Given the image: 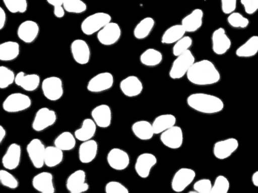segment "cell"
Masks as SVG:
<instances>
[{"mask_svg":"<svg viewBox=\"0 0 258 193\" xmlns=\"http://www.w3.org/2000/svg\"><path fill=\"white\" fill-rule=\"evenodd\" d=\"M132 131L135 137L141 141H149L155 135L152 123L147 120H138L134 123Z\"/></svg>","mask_w":258,"mask_h":193,"instance_id":"4316f807","label":"cell"},{"mask_svg":"<svg viewBox=\"0 0 258 193\" xmlns=\"http://www.w3.org/2000/svg\"><path fill=\"white\" fill-rule=\"evenodd\" d=\"M34 189L41 193H54L53 175L49 172H42L36 175L32 179Z\"/></svg>","mask_w":258,"mask_h":193,"instance_id":"cb8c5ba5","label":"cell"},{"mask_svg":"<svg viewBox=\"0 0 258 193\" xmlns=\"http://www.w3.org/2000/svg\"><path fill=\"white\" fill-rule=\"evenodd\" d=\"M239 142L236 138H229L217 141L213 146V155L217 159L226 160L237 151Z\"/></svg>","mask_w":258,"mask_h":193,"instance_id":"5bb4252c","label":"cell"},{"mask_svg":"<svg viewBox=\"0 0 258 193\" xmlns=\"http://www.w3.org/2000/svg\"><path fill=\"white\" fill-rule=\"evenodd\" d=\"M220 3L222 12L227 15L235 12L237 9V0H220Z\"/></svg>","mask_w":258,"mask_h":193,"instance_id":"c3c4849f","label":"cell"},{"mask_svg":"<svg viewBox=\"0 0 258 193\" xmlns=\"http://www.w3.org/2000/svg\"><path fill=\"white\" fill-rule=\"evenodd\" d=\"M15 79L14 71L4 66L0 67V89H7L15 83Z\"/></svg>","mask_w":258,"mask_h":193,"instance_id":"f35d334b","label":"cell"},{"mask_svg":"<svg viewBox=\"0 0 258 193\" xmlns=\"http://www.w3.org/2000/svg\"><path fill=\"white\" fill-rule=\"evenodd\" d=\"M230 189V182L224 175H218L212 185L211 193H228Z\"/></svg>","mask_w":258,"mask_h":193,"instance_id":"7bdbcfd3","label":"cell"},{"mask_svg":"<svg viewBox=\"0 0 258 193\" xmlns=\"http://www.w3.org/2000/svg\"><path fill=\"white\" fill-rule=\"evenodd\" d=\"M6 137V130L3 125H0V144L3 142Z\"/></svg>","mask_w":258,"mask_h":193,"instance_id":"f907efd6","label":"cell"},{"mask_svg":"<svg viewBox=\"0 0 258 193\" xmlns=\"http://www.w3.org/2000/svg\"><path fill=\"white\" fill-rule=\"evenodd\" d=\"M45 150L46 147L38 138L31 140L26 147L28 158L36 169H41L45 166Z\"/></svg>","mask_w":258,"mask_h":193,"instance_id":"9c48e42d","label":"cell"},{"mask_svg":"<svg viewBox=\"0 0 258 193\" xmlns=\"http://www.w3.org/2000/svg\"><path fill=\"white\" fill-rule=\"evenodd\" d=\"M64 153L56 146H49L45 150V165L49 168L56 167L63 161Z\"/></svg>","mask_w":258,"mask_h":193,"instance_id":"e575fe53","label":"cell"},{"mask_svg":"<svg viewBox=\"0 0 258 193\" xmlns=\"http://www.w3.org/2000/svg\"><path fill=\"white\" fill-rule=\"evenodd\" d=\"M32 105V100L25 94L12 93L5 99L3 108L8 113L22 112L29 109Z\"/></svg>","mask_w":258,"mask_h":193,"instance_id":"5b68a950","label":"cell"},{"mask_svg":"<svg viewBox=\"0 0 258 193\" xmlns=\"http://www.w3.org/2000/svg\"><path fill=\"white\" fill-rule=\"evenodd\" d=\"M44 97L50 101H58L64 95L63 82L59 77H48L42 82Z\"/></svg>","mask_w":258,"mask_h":193,"instance_id":"8992f818","label":"cell"},{"mask_svg":"<svg viewBox=\"0 0 258 193\" xmlns=\"http://www.w3.org/2000/svg\"><path fill=\"white\" fill-rule=\"evenodd\" d=\"M71 53L74 60L80 65H86L91 59V49L86 40L77 39L71 44Z\"/></svg>","mask_w":258,"mask_h":193,"instance_id":"e0dca14e","label":"cell"},{"mask_svg":"<svg viewBox=\"0 0 258 193\" xmlns=\"http://www.w3.org/2000/svg\"><path fill=\"white\" fill-rule=\"evenodd\" d=\"M196 178V172L190 168L179 169L174 173L171 182V189L175 192H182L193 183Z\"/></svg>","mask_w":258,"mask_h":193,"instance_id":"ba28073f","label":"cell"},{"mask_svg":"<svg viewBox=\"0 0 258 193\" xmlns=\"http://www.w3.org/2000/svg\"><path fill=\"white\" fill-rule=\"evenodd\" d=\"M107 162L114 170H125L130 164V156L128 152L122 149L113 148L107 155Z\"/></svg>","mask_w":258,"mask_h":193,"instance_id":"ac0fdd59","label":"cell"},{"mask_svg":"<svg viewBox=\"0 0 258 193\" xmlns=\"http://www.w3.org/2000/svg\"><path fill=\"white\" fill-rule=\"evenodd\" d=\"M21 158V146L17 143H13L8 147L6 153L3 155L2 164L5 169L9 171L14 170L20 166Z\"/></svg>","mask_w":258,"mask_h":193,"instance_id":"ffe728a7","label":"cell"},{"mask_svg":"<svg viewBox=\"0 0 258 193\" xmlns=\"http://www.w3.org/2000/svg\"><path fill=\"white\" fill-rule=\"evenodd\" d=\"M0 183L9 189H15L19 186V181L8 169L0 170Z\"/></svg>","mask_w":258,"mask_h":193,"instance_id":"b9f144b4","label":"cell"},{"mask_svg":"<svg viewBox=\"0 0 258 193\" xmlns=\"http://www.w3.org/2000/svg\"><path fill=\"white\" fill-rule=\"evenodd\" d=\"M177 123V118L171 114H163L157 116L154 120V132L155 135L161 134L168 128H171Z\"/></svg>","mask_w":258,"mask_h":193,"instance_id":"1f68e13d","label":"cell"},{"mask_svg":"<svg viewBox=\"0 0 258 193\" xmlns=\"http://www.w3.org/2000/svg\"><path fill=\"white\" fill-rule=\"evenodd\" d=\"M41 83L40 77L37 74H26L20 72L16 75L15 84L26 92H34Z\"/></svg>","mask_w":258,"mask_h":193,"instance_id":"d4e9b609","label":"cell"},{"mask_svg":"<svg viewBox=\"0 0 258 193\" xmlns=\"http://www.w3.org/2000/svg\"><path fill=\"white\" fill-rule=\"evenodd\" d=\"M39 26L37 22L26 20L20 23L17 28V36L25 43H32L37 40L39 34Z\"/></svg>","mask_w":258,"mask_h":193,"instance_id":"d6986e66","label":"cell"},{"mask_svg":"<svg viewBox=\"0 0 258 193\" xmlns=\"http://www.w3.org/2000/svg\"><path fill=\"white\" fill-rule=\"evenodd\" d=\"M98 150V143L95 140L82 142L79 147V160L82 164H90L97 158Z\"/></svg>","mask_w":258,"mask_h":193,"instance_id":"603a6c76","label":"cell"},{"mask_svg":"<svg viewBox=\"0 0 258 193\" xmlns=\"http://www.w3.org/2000/svg\"><path fill=\"white\" fill-rule=\"evenodd\" d=\"M47 3L53 7V14L55 17L62 19L64 17L66 11L63 8V0H46Z\"/></svg>","mask_w":258,"mask_h":193,"instance_id":"bcb514c9","label":"cell"},{"mask_svg":"<svg viewBox=\"0 0 258 193\" xmlns=\"http://www.w3.org/2000/svg\"><path fill=\"white\" fill-rule=\"evenodd\" d=\"M193 40L189 36H184L182 38L174 43L172 48L173 55L177 56L190 50L192 46Z\"/></svg>","mask_w":258,"mask_h":193,"instance_id":"60d3db41","label":"cell"},{"mask_svg":"<svg viewBox=\"0 0 258 193\" xmlns=\"http://www.w3.org/2000/svg\"><path fill=\"white\" fill-rule=\"evenodd\" d=\"M57 114L56 111L42 107L36 112L32 122V128L37 133H41L56 123Z\"/></svg>","mask_w":258,"mask_h":193,"instance_id":"52a82bcc","label":"cell"},{"mask_svg":"<svg viewBox=\"0 0 258 193\" xmlns=\"http://www.w3.org/2000/svg\"><path fill=\"white\" fill-rule=\"evenodd\" d=\"M63 8L69 14H80L87 11V4L83 0H63Z\"/></svg>","mask_w":258,"mask_h":193,"instance_id":"8d00e7d4","label":"cell"},{"mask_svg":"<svg viewBox=\"0 0 258 193\" xmlns=\"http://www.w3.org/2000/svg\"><path fill=\"white\" fill-rule=\"evenodd\" d=\"M204 14L202 9H196L182 18L181 25L185 28L186 33H194L202 27L204 23Z\"/></svg>","mask_w":258,"mask_h":193,"instance_id":"484cf974","label":"cell"},{"mask_svg":"<svg viewBox=\"0 0 258 193\" xmlns=\"http://www.w3.org/2000/svg\"><path fill=\"white\" fill-rule=\"evenodd\" d=\"M163 54L159 50L150 48L143 51L140 56V61L145 67H156L163 62Z\"/></svg>","mask_w":258,"mask_h":193,"instance_id":"836d02e7","label":"cell"},{"mask_svg":"<svg viewBox=\"0 0 258 193\" xmlns=\"http://www.w3.org/2000/svg\"><path fill=\"white\" fill-rule=\"evenodd\" d=\"M232 47V40L224 28L215 29L212 34V49L216 55L226 54Z\"/></svg>","mask_w":258,"mask_h":193,"instance_id":"7c38bea8","label":"cell"},{"mask_svg":"<svg viewBox=\"0 0 258 193\" xmlns=\"http://www.w3.org/2000/svg\"><path fill=\"white\" fill-rule=\"evenodd\" d=\"M119 89L125 96L135 97L139 96L142 93L143 84L138 77L131 75L120 81Z\"/></svg>","mask_w":258,"mask_h":193,"instance_id":"44dd1931","label":"cell"},{"mask_svg":"<svg viewBox=\"0 0 258 193\" xmlns=\"http://www.w3.org/2000/svg\"><path fill=\"white\" fill-rule=\"evenodd\" d=\"M258 53V36L250 37L244 43L236 50V56L240 58H249L255 56Z\"/></svg>","mask_w":258,"mask_h":193,"instance_id":"4dcf8cb0","label":"cell"},{"mask_svg":"<svg viewBox=\"0 0 258 193\" xmlns=\"http://www.w3.org/2000/svg\"><path fill=\"white\" fill-rule=\"evenodd\" d=\"M162 144L171 150H178L183 144V131L181 127L175 125L160 134Z\"/></svg>","mask_w":258,"mask_h":193,"instance_id":"4fadbf2b","label":"cell"},{"mask_svg":"<svg viewBox=\"0 0 258 193\" xmlns=\"http://www.w3.org/2000/svg\"><path fill=\"white\" fill-rule=\"evenodd\" d=\"M212 180L209 178L197 180L193 184L194 190L198 193H211L212 188Z\"/></svg>","mask_w":258,"mask_h":193,"instance_id":"ee69618b","label":"cell"},{"mask_svg":"<svg viewBox=\"0 0 258 193\" xmlns=\"http://www.w3.org/2000/svg\"><path fill=\"white\" fill-rule=\"evenodd\" d=\"M20 54V45L17 42L6 41L0 45V60L10 62L17 59Z\"/></svg>","mask_w":258,"mask_h":193,"instance_id":"f1b7e54d","label":"cell"},{"mask_svg":"<svg viewBox=\"0 0 258 193\" xmlns=\"http://www.w3.org/2000/svg\"><path fill=\"white\" fill-rule=\"evenodd\" d=\"M111 16L105 12H96L88 16L81 23V31L87 36L97 34L102 28L111 23Z\"/></svg>","mask_w":258,"mask_h":193,"instance_id":"277c9868","label":"cell"},{"mask_svg":"<svg viewBox=\"0 0 258 193\" xmlns=\"http://www.w3.org/2000/svg\"><path fill=\"white\" fill-rule=\"evenodd\" d=\"M186 103L193 110L205 114H218L225 106L220 97L207 93L191 94L187 97Z\"/></svg>","mask_w":258,"mask_h":193,"instance_id":"7a4b0ae2","label":"cell"},{"mask_svg":"<svg viewBox=\"0 0 258 193\" xmlns=\"http://www.w3.org/2000/svg\"><path fill=\"white\" fill-rule=\"evenodd\" d=\"M54 146L62 151H71L76 147L77 138L70 132H63L54 140Z\"/></svg>","mask_w":258,"mask_h":193,"instance_id":"d590c367","label":"cell"},{"mask_svg":"<svg viewBox=\"0 0 258 193\" xmlns=\"http://www.w3.org/2000/svg\"><path fill=\"white\" fill-rule=\"evenodd\" d=\"M114 79L112 74L105 72L97 74L89 81L87 89L92 93H100L109 90L114 86Z\"/></svg>","mask_w":258,"mask_h":193,"instance_id":"8fae6325","label":"cell"},{"mask_svg":"<svg viewBox=\"0 0 258 193\" xmlns=\"http://www.w3.org/2000/svg\"><path fill=\"white\" fill-rule=\"evenodd\" d=\"M7 21V16L3 8H0V30H3Z\"/></svg>","mask_w":258,"mask_h":193,"instance_id":"681fc988","label":"cell"},{"mask_svg":"<svg viewBox=\"0 0 258 193\" xmlns=\"http://www.w3.org/2000/svg\"><path fill=\"white\" fill-rule=\"evenodd\" d=\"M157 164V158L154 154L145 152L137 158L135 169L138 176L146 179L150 175L151 171Z\"/></svg>","mask_w":258,"mask_h":193,"instance_id":"9a60e30c","label":"cell"},{"mask_svg":"<svg viewBox=\"0 0 258 193\" xmlns=\"http://www.w3.org/2000/svg\"><path fill=\"white\" fill-rule=\"evenodd\" d=\"M7 10L12 14H24L28 11V0H3Z\"/></svg>","mask_w":258,"mask_h":193,"instance_id":"74e56055","label":"cell"},{"mask_svg":"<svg viewBox=\"0 0 258 193\" xmlns=\"http://www.w3.org/2000/svg\"><path fill=\"white\" fill-rule=\"evenodd\" d=\"M227 22L231 27L244 29L249 25V20L239 12H233L229 14Z\"/></svg>","mask_w":258,"mask_h":193,"instance_id":"ab89813d","label":"cell"},{"mask_svg":"<svg viewBox=\"0 0 258 193\" xmlns=\"http://www.w3.org/2000/svg\"><path fill=\"white\" fill-rule=\"evenodd\" d=\"M251 182L254 186L258 187V170L253 173L252 176H251Z\"/></svg>","mask_w":258,"mask_h":193,"instance_id":"816d5d0a","label":"cell"},{"mask_svg":"<svg viewBox=\"0 0 258 193\" xmlns=\"http://www.w3.org/2000/svg\"><path fill=\"white\" fill-rule=\"evenodd\" d=\"M187 79L195 86H206L219 83L221 75L216 66L209 59H202L193 64L186 75Z\"/></svg>","mask_w":258,"mask_h":193,"instance_id":"6da1fadb","label":"cell"},{"mask_svg":"<svg viewBox=\"0 0 258 193\" xmlns=\"http://www.w3.org/2000/svg\"><path fill=\"white\" fill-rule=\"evenodd\" d=\"M97 127L92 118L84 119L82 122L81 127L75 130V137L81 142L93 139L97 133Z\"/></svg>","mask_w":258,"mask_h":193,"instance_id":"83f0119b","label":"cell"},{"mask_svg":"<svg viewBox=\"0 0 258 193\" xmlns=\"http://www.w3.org/2000/svg\"><path fill=\"white\" fill-rule=\"evenodd\" d=\"M155 26V21L152 17H145L134 28V37L137 40H144L150 35Z\"/></svg>","mask_w":258,"mask_h":193,"instance_id":"f546056e","label":"cell"},{"mask_svg":"<svg viewBox=\"0 0 258 193\" xmlns=\"http://www.w3.org/2000/svg\"><path fill=\"white\" fill-rule=\"evenodd\" d=\"M185 28L181 24L174 25L167 28L161 37V42L164 45H171L180 40L185 36Z\"/></svg>","mask_w":258,"mask_h":193,"instance_id":"d6a6232c","label":"cell"},{"mask_svg":"<svg viewBox=\"0 0 258 193\" xmlns=\"http://www.w3.org/2000/svg\"><path fill=\"white\" fill-rule=\"evenodd\" d=\"M245 13L252 15L258 11V0H240Z\"/></svg>","mask_w":258,"mask_h":193,"instance_id":"7dc6e473","label":"cell"},{"mask_svg":"<svg viewBox=\"0 0 258 193\" xmlns=\"http://www.w3.org/2000/svg\"><path fill=\"white\" fill-rule=\"evenodd\" d=\"M122 30L119 24L114 22L107 24L97 34L99 42L105 46L114 45L120 40Z\"/></svg>","mask_w":258,"mask_h":193,"instance_id":"30bf717a","label":"cell"},{"mask_svg":"<svg viewBox=\"0 0 258 193\" xmlns=\"http://www.w3.org/2000/svg\"><path fill=\"white\" fill-rule=\"evenodd\" d=\"M105 192L106 193H128L129 190L126 186H124L119 181H109L105 186Z\"/></svg>","mask_w":258,"mask_h":193,"instance_id":"f6af8a7d","label":"cell"},{"mask_svg":"<svg viewBox=\"0 0 258 193\" xmlns=\"http://www.w3.org/2000/svg\"><path fill=\"white\" fill-rule=\"evenodd\" d=\"M91 115L96 124L100 128H108L111 125L112 111L108 105H98L92 109Z\"/></svg>","mask_w":258,"mask_h":193,"instance_id":"7402d4cb","label":"cell"},{"mask_svg":"<svg viewBox=\"0 0 258 193\" xmlns=\"http://www.w3.org/2000/svg\"><path fill=\"white\" fill-rule=\"evenodd\" d=\"M195 62V56H194L191 50L176 56V59L173 61L168 73L170 78L173 80H180L186 76L188 71Z\"/></svg>","mask_w":258,"mask_h":193,"instance_id":"3957f363","label":"cell"},{"mask_svg":"<svg viewBox=\"0 0 258 193\" xmlns=\"http://www.w3.org/2000/svg\"><path fill=\"white\" fill-rule=\"evenodd\" d=\"M66 189L71 193H83L89 189L86 182V173L83 169H78L72 172L66 180Z\"/></svg>","mask_w":258,"mask_h":193,"instance_id":"2e32d148","label":"cell"}]
</instances>
